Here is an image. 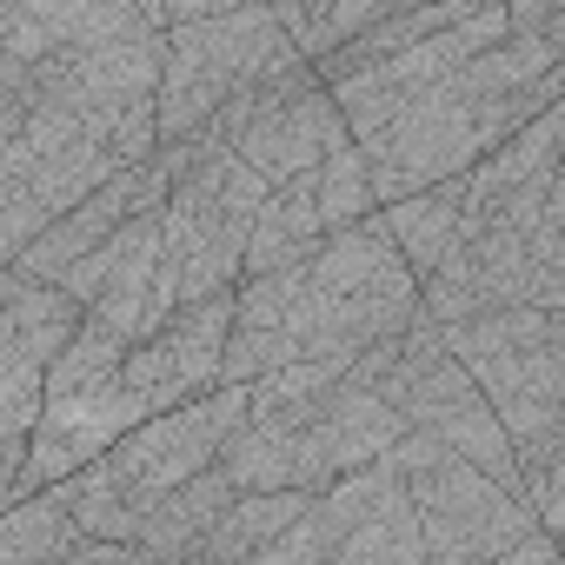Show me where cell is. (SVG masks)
I'll return each mask as SVG.
<instances>
[{
  "label": "cell",
  "mask_w": 565,
  "mask_h": 565,
  "mask_svg": "<svg viewBox=\"0 0 565 565\" xmlns=\"http://www.w3.org/2000/svg\"><path fill=\"white\" fill-rule=\"evenodd\" d=\"M439 333L499 406L519 466L552 459L565 446V307H486Z\"/></svg>",
  "instance_id": "6da1fadb"
},
{
  "label": "cell",
  "mask_w": 565,
  "mask_h": 565,
  "mask_svg": "<svg viewBox=\"0 0 565 565\" xmlns=\"http://www.w3.org/2000/svg\"><path fill=\"white\" fill-rule=\"evenodd\" d=\"M114 173V147L94 140L74 114L21 87H0V239H8V259L34 246L67 206L100 193Z\"/></svg>",
  "instance_id": "7a4b0ae2"
},
{
  "label": "cell",
  "mask_w": 565,
  "mask_h": 565,
  "mask_svg": "<svg viewBox=\"0 0 565 565\" xmlns=\"http://www.w3.org/2000/svg\"><path fill=\"white\" fill-rule=\"evenodd\" d=\"M160 74L167 34H134L114 47H54L41 67H0V87L74 114L94 140L114 147L120 167H140L160 153Z\"/></svg>",
  "instance_id": "3957f363"
},
{
  "label": "cell",
  "mask_w": 565,
  "mask_h": 565,
  "mask_svg": "<svg viewBox=\"0 0 565 565\" xmlns=\"http://www.w3.org/2000/svg\"><path fill=\"white\" fill-rule=\"evenodd\" d=\"M307 61L294 28L273 14V0H246V8L180 21L167 28V74H160V147L200 134L239 87Z\"/></svg>",
  "instance_id": "277c9868"
},
{
  "label": "cell",
  "mask_w": 565,
  "mask_h": 565,
  "mask_svg": "<svg viewBox=\"0 0 565 565\" xmlns=\"http://www.w3.org/2000/svg\"><path fill=\"white\" fill-rule=\"evenodd\" d=\"M406 479H413V505H419L433 565H499L539 525V512H532L525 492H512L486 466L459 459L452 446H439Z\"/></svg>",
  "instance_id": "5b68a950"
},
{
  "label": "cell",
  "mask_w": 565,
  "mask_h": 565,
  "mask_svg": "<svg viewBox=\"0 0 565 565\" xmlns=\"http://www.w3.org/2000/svg\"><path fill=\"white\" fill-rule=\"evenodd\" d=\"M366 160H373V186H380V206L386 200H406V193H426L439 180H459L486 160V134H479V107L459 81H433V87H413L393 120L380 134L360 140Z\"/></svg>",
  "instance_id": "8992f818"
},
{
  "label": "cell",
  "mask_w": 565,
  "mask_h": 565,
  "mask_svg": "<svg viewBox=\"0 0 565 565\" xmlns=\"http://www.w3.org/2000/svg\"><path fill=\"white\" fill-rule=\"evenodd\" d=\"M246 406H253V393H246L239 380H220V386H206V393H193V399L153 413V419H140V426L107 452V472H114L120 492L147 512V499L173 492L180 479L206 472V466L226 452V439H233V426L246 419Z\"/></svg>",
  "instance_id": "52a82bcc"
},
{
  "label": "cell",
  "mask_w": 565,
  "mask_h": 565,
  "mask_svg": "<svg viewBox=\"0 0 565 565\" xmlns=\"http://www.w3.org/2000/svg\"><path fill=\"white\" fill-rule=\"evenodd\" d=\"M333 565H433L426 552V525L413 505V479L393 452H380L373 466L340 472L320 505H313Z\"/></svg>",
  "instance_id": "ba28073f"
},
{
  "label": "cell",
  "mask_w": 565,
  "mask_h": 565,
  "mask_svg": "<svg viewBox=\"0 0 565 565\" xmlns=\"http://www.w3.org/2000/svg\"><path fill=\"white\" fill-rule=\"evenodd\" d=\"M140 419H153V406H147L120 373H107V380H94V386H81V393L47 399V413H41V426H34V459H28L21 486L0 499V505H14V499L41 492V486H54V479L81 472V466L107 459V452L140 426Z\"/></svg>",
  "instance_id": "9c48e42d"
},
{
  "label": "cell",
  "mask_w": 565,
  "mask_h": 565,
  "mask_svg": "<svg viewBox=\"0 0 565 565\" xmlns=\"http://www.w3.org/2000/svg\"><path fill=\"white\" fill-rule=\"evenodd\" d=\"M220 466L239 479V492H273V486H307V492H327L340 472L333 459L320 452V439L307 426H279V419H239Z\"/></svg>",
  "instance_id": "30bf717a"
},
{
  "label": "cell",
  "mask_w": 565,
  "mask_h": 565,
  "mask_svg": "<svg viewBox=\"0 0 565 565\" xmlns=\"http://www.w3.org/2000/svg\"><path fill=\"white\" fill-rule=\"evenodd\" d=\"M413 419L386 399L380 380H360L347 366V380L327 393V406L307 419V433L320 439V452L333 459V472H353V466H373L380 452H393V439L406 433Z\"/></svg>",
  "instance_id": "8fae6325"
},
{
  "label": "cell",
  "mask_w": 565,
  "mask_h": 565,
  "mask_svg": "<svg viewBox=\"0 0 565 565\" xmlns=\"http://www.w3.org/2000/svg\"><path fill=\"white\" fill-rule=\"evenodd\" d=\"M307 279L320 294H366V287H399V279H419L386 226V213H366L353 226H327V239L307 259Z\"/></svg>",
  "instance_id": "7c38bea8"
},
{
  "label": "cell",
  "mask_w": 565,
  "mask_h": 565,
  "mask_svg": "<svg viewBox=\"0 0 565 565\" xmlns=\"http://www.w3.org/2000/svg\"><path fill=\"white\" fill-rule=\"evenodd\" d=\"M380 213H386V226H393L406 266L419 273V287H426V279L446 266V253L472 233V180H466V173H459V180H439V186H426V193L386 200Z\"/></svg>",
  "instance_id": "4fadbf2b"
},
{
  "label": "cell",
  "mask_w": 565,
  "mask_h": 565,
  "mask_svg": "<svg viewBox=\"0 0 565 565\" xmlns=\"http://www.w3.org/2000/svg\"><path fill=\"white\" fill-rule=\"evenodd\" d=\"M239 499V479L213 459L206 472H193V479H180L173 492H160V499H147V525H140V545L167 565V558H200V539L220 525V512Z\"/></svg>",
  "instance_id": "5bb4252c"
},
{
  "label": "cell",
  "mask_w": 565,
  "mask_h": 565,
  "mask_svg": "<svg viewBox=\"0 0 565 565\" xmlns=\"http://www.w3.org/2000/svg\"><path fill=\"white\" fill-rule=\"evenodd\" d=\"M81 327H87V300H74L61 279H34V273L8 266V279H0V333H14L21 347H34L54 366Z\"/></svg>",
  "instance_id": "9a60e30c"
},
{
  "label": "cell",
  "mask_w": 565,
  "mask_h": 565,
  "mask_svg": "<svg viewBox=\"0 0 565 565\" xmlns=\"http://www.w3.org/2000/svg\"><path fill=\"white\" fill-rule=\"evenodd\" d=\"M313 499H320V492H307V486L239 492V499L220 512V525L200 539V558H213V565H259V552L287 532L300 512H313Z\"/></svg>",
  "instance_id": "2e32d148"
},
{
  "label": "cell",
  "mask_w": 565,
  "mask_h": 565,
  "mask_svg": "<svg viewBox=\"0 0 565 565\" xmlns=\"http://www.w3.org/2000/svg\"><path fill=\"white\" fill-rule=\"evenodd\" d=\"M320 239H327V213H320L313 173H300V180H287V186H273L266 213L253 220V239H246V273L307 266Z\"/></svg>",
  "instance_id": "e0dca14e"
},
{
  "label": "cell",
  "mask_w": 565,
  "mask_h": 565,
  "mask_svg": "<svg viewBox=\"0 0 565 565\" xmlns=\"http://www.w3.org/2000/svg\"><path fill=\"white\" fill-rule=\"evenodd\" d=\"M233 313H239V287H220L206 300H186L160 327L167 347H173V366H180V386L186 393L220 386V360H226V340H233Z\"/></svg>",
  "instance_id": "ac0fdd59"
},
{
  "label": "cell",
  "mask_w": 565,
  "mask_h": 565,
  "mask_svg": "<svg viewBox=\"0 0 565 565\" xmlns=\"http://www.w3.org/2000/svg\"><path fill=\"white\" fill-rule=\"evenodd\" d=\"M74 539H81V519L54 486H41L0 512V565H61Z\"/></svg>",
  "instance_id": "d6986e66"
},
{
  "label": "cell",
  "mask_w": 565,
  "mask_h": 565,
  "mask_svg": "<svg viewBox=\"0 0 565 565\" xmlns=\"http://www.w3.org/2000/svg\"><path fill=\"white\" fill-rule=\"evenodd\" d=\"M14 8H28L54 34V47H114L134 34H167L147 21L140 0H14Z\"/></svg>",
  "instance_id": "ffe728a7"
},
{
  "label": "cell",
  "mask_w": 565,
  "mask_h": 565,
  "mask_svg": "<svg viewBox=\"0 0 565 565\" xmlns=\"http://www.w3.org/2000/svg\"><path fill=\"white\" fill-rule=\"evenodd\" d=\"M558 61H565V54H558L545 34H505L499 47L472 54V61H466L452 81H459L472 100H505V94H525L532 81H545Z\"/></svg>",
  "instance_id": "44dd1931"
},
{
  "label": "cell",
  "mask_w": 565,
  "mask_h": 565,
  "mask_svg": "<svg viewBox=\"0 0 565 565\" xmlns=\"http://www.w3.org/2000/svg\"><path fill=\"white\" fill-rule=\"evenodd\" d=\"M347 380V366L340 360H287V366H273V373H259L246 393H253V419H279V426H307L320 406H327V393Z\"/></svg>",
  "instance_id": "7402d4cb"
},
{
  "label": "cell",
  "mask_w": 565,
  "mask_h": 565,
  "mask_svg": "<svg viewBox=\"0 0 565 565\" xmlns=\"http://www.w3.org/2000/svg\"><path fill=\"white\" fill-rule=\"evenodd\" d=\"M313 193H320V213H327V226H353V220L380 213L373 160H366V147L353 140V127H347V134L327 147V160H320V173H313Z\"/></svg>",
  "instance_id": "603a6c76"
},
{
  "label": "cell",
  "mask_w": 565,
  "mask_h": 565,
  "mask_svg": "<svg viewBox=\"0 0 565 565\" xmlns=\"http://www.w3.org/2000/svg\"><path fill=\"white\" fill-rule=\"evenodd\" d=\"M532 307H565V180H552L545 220L532 233Z\"/></svg>",
  "instance_id": "cb8c5ba5"
},
{
  "label": "cell",
  "mask_w": 565,
  "mask_h": 565,
  "mask_svg": "<svg viewBox=\"0 0 565 565\" xmlns=\"http://www.w3.org/2000/svg\"><path fill=\"white\" fill-rule=\"evenodd\" d=\"M399 8H413V0H333V8H327V21H320V34H313V67H320L327 54H340L347 41H360L366 28L393 21Z\"/></svg>",
  "instance_id": "d4e9b609"
},
{
  "label": "cell",
  "mask_w": 565,
  "mask_h": 565,
  "mask_svg": "<svg viewBox=\"0 0 565 565\" xmlns=\"http://www.w3.org/2000/svg\"><path fill=\"white\" fill-rule=\"evenodd\" d=\"M313 505H320V499H313ZM259 565H333V545H327L320 519H313V512H300L287 532H279V539L259 552Z\"/></svg>",
  "instance_id": "484cf974"
},
{
  "label": "cell",
  "mask_w": 565,
  "mask_h": 565,
  "mask_svg": "<svg viewBox=\"0 0 565 565\" xmlns=\"http://www.w3.org/2000/svg\"><path fill=\"white\" fill-rule=\"evenodd\" d=\"M558 558H565V539H558V532H545V525H532V532L499 558V565H558Z\"/></svg>",
  "instance_id": "4316f807"
},
{
  "label": "cell",
  "mask_w": 565,
  "mask_h": 565,
  "mask_svg": "<svg viewBox=\"0 0 565 565\" xmlns=\"http://www.w3.org/2000/svg\"><path fill=\"white\" fill-rule=\"evenodd\" d=\"M226 8H246V0H167L173 28H180V21H206V14H226Z\"/></svg>",
  "instance_id": "83f0119b"
},
{
  "label": "cell",
  "mask_w": 565,
  "mask_h": 565,
  "mask_svg": "<svg viewBox=\"0 0 565 565\" xmlns=\"http://www.w3.org/2000/svg\"><path fill=\"white\" fill-rule=\"evenodd\" d=\"M439 8H452V14H479V8H499V0H439Z\"/></svg>",
  "instance_id": "f1b7e54d"
}]
</instances>
